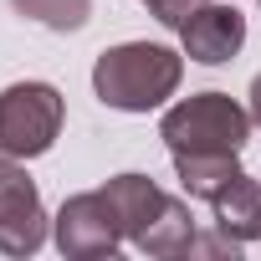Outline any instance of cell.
<instances>
[{
	"label": "cell",
	"mask_w": 261,
	"mask_h": 261,
	"mask_svg": "<svg viewBox=\"0 0 261 261\" xmlns=\"http://www.w3.org/2000/svg\"><path fill=\"white\" fill-rule=\"evenodd\" d=\"M179 77H185V51L159 41H123L97 57L92 92L118 113H154L179 92Z\"/></svg>",
	"instance_id": "6da1fadb"
},
{
	"label": "cell",
	"mask_w": 261,
	"mask_h": 261,
	"mask_svg": "<svg viewBox=\"0 0 261 261\" xmlns=\"http://www.w3.org/2000/svg\"><path fill=\"white\" fill-rule=\"evenodd\" d=\"M169 154H241L251 139V108L230 92H190L159 118Z\"/></svg>",
	"instance_id": "7a4b0ae2"
},
{
	"label": "cell",
	"mask_w": 261,
	"mask_h": 261,
	"mask_svg": "<svg viewBox=\"0 0 261 261\" xmlns=\"http://www.w3.org/2000/svg\"><path fill=\"white\" fill-rule=\"evenodd\" d=\"M46 205L36 179L21 169V159L0 154V251L6 256H31L46 241Z\"/></svg>",
	"instance_id": "5b68a950"
},
{
	"label": "cell",
	"mask_w": 261,
	"mask_h": 261,
	"mask_svg": "<svg viewBox=\"0 0 261 261\" xmlns=\"http://www.w3.org/2000/svg\"><path fill=\"white\" fill-rule=\"evenodd\" d=\"M102 195L113 200V210H118L128 241H139V230H144V225L159 215V205H164V190H159L149 174H113V179L102 185Z\"/></svg>",
	"instance_id": "ba28073f"
},
{
	"label": "cell",
	"mask_w": 261,
	"mask_h": 261,
	"mask_svg": "<svg viewBox=\"0 0 261 261\" xmlns=\"http://www.w3.org/2000/svg\"><path fill=\"white\" fill-rule=\"evenodd\" d=\"M51 241L62 256L72 261H97V256H113L128 236H123V220L113 210V200L102 190H87V195H72L57 220H51Z\"/></svg>",
	"instance_id": "277c9868"
},
{
	"label": "cell",
	"mask_w": 261,
	"mask_h": 261,
	"mask_svg": "<svg viewBox=\"0 0 261 261\" xmlns=\"http://www.w3.org/2000/svg\"><path fill=\"white\" fill-rule=\"evenodd\" d=\"M67 118V97L51 82H11L0 92V154L6 159H41Z\"/></svg>",
	"instance_id": "3957f363"
},
{
	"label": "cell",
	"mask_w": 261,
	"mask_h": 261,
	"mask_svg": "<svg viewBox=\"0 0 261 261\" xmlns=\"http://www.w3.org/2000/svg\"><path fill=\"white\" fill-rule=\"evenodd\" d=\"M139 6H144V11H149V16L159 21V26L179 31V26H185V21H190V16H195L200 6H205V0H139Z\"/></svg>",
	"instance_id": "7c38bea8"
},
{
	"label": "cell",
	"mask_w": 261,
	"mask_h": 261,
	"mask_svg": "<svg viewBox=\"0 0 261 261\" xmlns=\"http://www.w3.org/2000/svg\"><path fill=\"white\" fill-rule=\"evenodd\" d=\"M174 174L190 200H215L241 174V154H174Z\"/></svg>",
	"instance_id": "30bf717a"
},
{
	"label": "cell",
	"mask_w": 261,
	"mask_h": 261,
	"mask_svg": "<svg viewBox=\"0 0 261 261\" xmlns=\"http://www.w3.org/2000/svg\"><path fill=\"white\" fill-rule=\"evenodd\" d=\"M16 16L46 26V31H82L92 16V0H11Z\"/></svg>",
	"instance_id": "8fae6325"
},
{
	"label": "cell",
	"mask_w": 261,
	"mask_h": 261,
	"mask_svg": "<svg viewBox=\"0 0 261 261\" xmlns=\"http://www.w3.org/2000/svg\"><path fill=\"white\" fill-rule=\"evenodd\" d=\"M241 46H246V16L236 6H215V0H205V6L179 26V51L190 62H200V67H220Z\"/></svg>",
	"instance_id": "8992f818"
},
{
	"label": "cell",
	"mask_w": 261,
	"mask_h": 261,
	"mask_svg": "<svg viewBox=\"0 0 261 261\" xmlns=\"http://www.w3.org/2000/svg\"><path fill=\"white\" fill-rule=\"evenodd\" d=\"M251 123L261 128V72H256V82H251Z\"/></svg>",
	"instance_id": "4fadbf2b"
},
{
	"label": "cell",
	"mask_w": 261,
	"mask_h": 261,
	"mask_svg": "<svg viewBox=\"0 0 261 261\" xmlns=\"http://www.w3.org/2000/svg\"><path fill=\"white\" fill-rule=\"evenodd\" d=\"M190 241H195V215H190V205L185 200H174V195H164V205H159V215L139 230V251L144 256H185L190 251Z\"/></svg>",
	"instance_id": "9c48e42d"
},
{
	"label": "cell",
	"mask_w": 261,
	"mask_h": 261,
	"mask_svg": "<svg viewBox=\"0 0 261 261\" xmlns=\"http://www.w3.org/2000/svg\"><path fill=\"white\" fill-rule=\"evenodd\" d=\"M210 210H215V230H225L230 241H261V179H251V174H236L215 200H210Z\"/></svg>",
	"instance_id": "52a82bcc"
}]
</instances>
